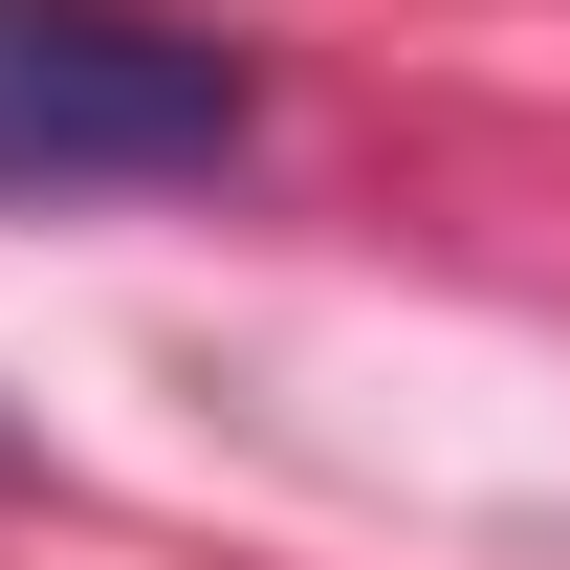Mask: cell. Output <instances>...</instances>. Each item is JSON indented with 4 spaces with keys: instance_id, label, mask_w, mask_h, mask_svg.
<instances>
[{
    "instance_id": "6da1fadb",
    "label": "cell",
    "mask_w": 570,
    "mask_h": 570,
    "mask_svg": "<svg viewBox=\"0 0 570 570\" xmlns=\"http://www.w3.org/2000/svg\"><path fill=\"white\" fill-rule=\"evenodd\" d=\"M242 45L176 0H0V198H154L242 154Z\"/></svg>"
}]
</instances>
